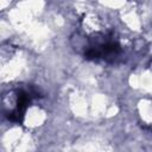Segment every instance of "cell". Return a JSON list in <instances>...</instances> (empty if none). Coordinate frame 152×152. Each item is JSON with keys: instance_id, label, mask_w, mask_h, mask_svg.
Returning a JSON list of instances; mask_svg holds the SVG:
<instances>
[{"instance_id": "cell-1", "label": "cell", "mask_w": 152, "mask_h": 152, "mask_svg": "<svg viewBox=\"0 0 152 152\" xmlns=\"http://www.w3.org/2000/svg\"><path fill=\"white\" fill-rule=\"evenodd\" d=\"M120 52V45L114 40H106L88 48L84 52L86 59H97V58H114Z\"/></svg>"}, {"instance_id": "cell-2", "label": "cell", "mask_w": 152, "mask_h": 152, "mask_svg": "<svg viewBox=\"0 0 152 152\" xmlns=\"http://www.w3.org/2000/svg\"><path fill=\"white\" fill-rule=\"evenodd\" d=\"M31 93L26 90H19L18 93V101H17V108L10 113L8 119L14 122H21L24 118V113L27 108V104L31 100Z\"/></svg>"}]
</instances>
